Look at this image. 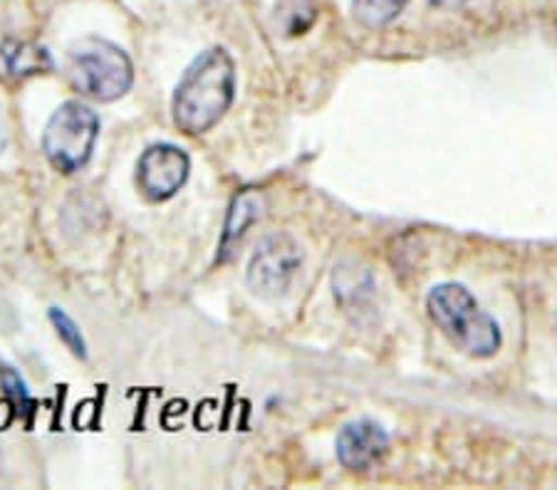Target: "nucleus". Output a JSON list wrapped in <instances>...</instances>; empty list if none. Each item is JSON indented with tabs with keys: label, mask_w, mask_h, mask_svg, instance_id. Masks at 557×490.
<instances>
[{
	"label": "nucleus",
	"mask_w": 557,
	"mask_h": 490,
	"mask_svg": "<svg viewBox=\"0 0 557 490\" xmlns=\"http://www.w3.org/2000/svg\"><path fill=\"white\" fill-rule=\"evenodd\" d=\"M97 134H100L97 114L83 102H65L45 127V156L58 172L75 174L92 156Z\"/></svg>",
	"instance_id": "20e7f679"
},
{
	"label": "nucleus",
	"mask_w": 557,
	"mask_h": 490,
	"mask_svg": "<svg viewBox=\"0 0 557 490\" xmlns=\"http://www.w3.org/2000/svg\"><path fill=\"white\" fill-rule=\"evenodd\" d=\"M0 381H3L5 391L15 401H21V404H28V389H25V381L21 379V374L13 372V367L0 369Z\"/></svg>",
	"instance_id": "f8f14e48"
},
{
	"label": "nucleus",
	"mask_w": 557,
	"mask_h": 490,
	"mask_svg": "<svg viewBox=\"0 0 557 490\" xmlns=\"http://www.w3.org/2000/svg\"><path fill=\"white\" fill-rule=\"evenodd\" d=\"M260 218V201L253 191H244L236 196L231 203L228 211V221H226V230H223V243L221 251L228 253V248L233 243H238L244 238L246 230L253 226V223Z\"/></svg>",
	"instance_id": "1a4fd4ad"
},
{
	"label": "nucleus",
	"mask_w": 557,
	"mask_h": 490,
	"mask_svg": "<svg viewBox=\"0 0 557 490\" xmlns=\"http://www.w3.org/2000/svg\"><path fill=\"white\" fill-rule=\"evenodd\" d=\"M389 449V436L372 418L347 424L337 436V461L347 470H367Z\"/></svg>",
	"instance_id": "0eeeda50"
},
{
	"label": "nucleus",
	"mask_w": 557,
	"mask_h": 490,
	"mask_svg": "<svg viewBox=\"0 0 557 490\" xmlns=\"http://www.w3.org/2000/svg\"><path fill=\"white\" fill-rule=\"evenodd\" d=\"M191 172L186 151L174 145H154L144 151L137 164V184L144 199L169 201L182 189Z\"/></svg>",
	"instance_id": "423d86ee"
},
{
	"label": "nucleus",
	"mask_w": 557,
	"mask_h": 490,
	"mask_svg": "<svg viewBox=\"0 0 557 490\" xmlns=\"http://www.w3.org/2000/svg\"><path fill=\"white\" fill-rule=\"evenodd\" d=\"M70 79L79 92L100 102H112L132 87L134 70L120 45L102 38H85L70 50Z\"/></svg>",
	"instance_id": "7ed1b4c3"
},
{
	"label": "nucleus",
	"mask_w": 557,
	"mask_h": 490,
	"mask_svg": "<svg viewBox=\"0 0 557 490\" xmlns=\"http://www.w3.org/2000/svg\"><path fill=\"white\" fill-rule=\"evenodd\" d=\"M50 323L55 325L60 340L70 347L72 354L83 356V360H85L87 347H85V340H83V332H79V327L72 323V319L65 315V312L58 310V307H52L50 310Z\"/></svg>",
	"instance_id": "9b49d317"
},
{
	"label": "nucleus",
	"mask_w": 557,
	"mask_h": 490,
	"mask_svg": "<svg viewBox=\"0 0 557 490\" xmlns=\"http://www.w3.org/2000/svg\"><path fill=\"white\" fill-rule=\"evenodd\" d=\"M236 97V65L223 48L201 52L174 92V122L184 134H203L215 127Z\"/></svg>",
	"instance_id": "f257e3e1"
},
{
	"label": "nucleus",
	"mask_w": 557,
	"mask_h": 490,
	"mask_svg": "<svg viewBox=\"0 0 557 490\" xmlns=\"http://www.w3.org/2000/svg\"><path fill=\"white\" fill-rule=\"evenodd\" d=\"M52 67L48 50L35 48V45L21 42H0V79L23 77L45 73Z\"/></svg>",
	"instance_id": "6e6552de"
},
{
	"label": "nucleus",
	"mask_w": 557,
	"mask_h": 490,
	"mask_svg": "<svg viewBox=\"0 0 557 490\" xmlns=\"http://www.w3.org/2000/svg\"><path fill=\"white\" fill-rule=\"evenodd\" d=\"M5 127H3V114H0V151L5 149Z\"/></svg>",
	"instance_id": "ddd939ff"
},
{
	"label": "nucleus",
	"mask_w": 557,
	"mask_h": 490,
	"mask_svg": "<svg viewBox=\"0 0 557 490\" xmlns=\"http://www.w3.org/2000/svg\"><path fill=\"white\" fill-rule=\"evenodd\" d=\"M302 265L300 246L287 234L268 236L248 263V285L256 296L281 298L290 290Z\"/></svg>",
	"instance_id": "39448f33"
},
{
	"label": "nucleus",
	"mask_w": 557,
	"mask_h": 490,
	"mask_svg": "<svg viewBox=\"0 0 557 490\" xmlns=\"http://www.w3.org/2000/svg\"><path fill=\"white\" fill-rule=\"evenodd\" d=\"M409 0H352V17L367 30L386 28L397 21Z\"/></svg>",
	"instance_id": "9d476101"
},
{
	"label": "nucleus",
	"mask_w": 557,
	"mask_h": 490,
	"mask_svg": "<svg viewBox=\"0 0 557 490\" xmlns=\"http://www.w3.org/2000/svg\"><path fill=\"white\" fill-rule=\"evenodd\" d=\"M426 310L431 323L451 342L456 350L475 356V360H488L503 344V335L496 319L483 312L479 302L463 285L442 282L429 292Z\"/></svg>",
	"instance_id": "f03ea898"
}]
</instances>
